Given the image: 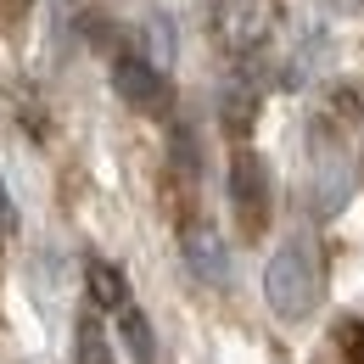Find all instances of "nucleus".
<instances>
[{
  "instance_id": "0eeeda50",
  "label": "nucleus",
  "mask_w": 364,
  "mask_h": 364,
  "mask_svg": "<svg viewBox=\"0 0 364 364\" xmlns=\"http://www.w3.org/2000/svg\"><path fill=\"white\" fill-rule=\"evenodd\" d=\"M140 62H151L157 73H168L174 62H180V28H174V17L168 11H151L146 23H140Z\"/></svg>"
},
{
  "instance_id": "4468645a",
  "label": "nucleus",
  "mask_w": 364,
  "mask_h": 364,
  "mask_svg": "<svg viewBox=\"0 0 364 364\" xmlns=\"http://www.w3.org/2000/svg\"><path fill=\"white\" fill-rule=\"evenodd\" d=\"M28 11H34V0H0V28H17Z\"/></svg>"
},
{
  "instance_id": "20e7f679",
  "label": "nucleus",
  "mask_w": 364,
  "mask_h": 364,
  "mask_svg": "<svg viewBox=\"0 0 364 364\" xmlns=\"http://www.w3.org/2000/svg\"><path fill=\"white\" fill-rule=\"evenodd\" d=\"M213 34L230 56H258L274 34V0H219L213 6Z\"/></svg>"
},
{
  "instance_id": "f03ea898",
  "label": "nucleus",
  "mask_w": 364,
  "mask_h": 364,
  "mask_svg": "<svg viewBox=\"0 0 364 364\" xmlns=\"http://www.w3.org/2000/svg\"><path fill=\"white\" fill-rule=\"evenodd\" d=\"M309 146H314V213L331 219V213L348 208V196H353V185H359V157H353L348 135L331 129V118H314Z\"/></svg>"
},
{
  "instance_id": "9b49d317",
  "label": "nucleus",
  "mask_w": 364,
  "mask_h": 364,
  "mask_svg": "<svg viewBox=\"0 0 364 364\" xmlns=\"http://www.w3.org/2000/svg\"><path fill=\"white\" fill-rule=\"evenodd\" d=\"M73 364H118L112 359V342H107V331H101L95 314L73 319Z\"/></svg>"
},
{
  "instance_id": "1a4fd4ad",
  "label": "nucleus",
  "mask_w": 364,
  "mask_h": 364,
  "mask_svg": "<svg viewBox=\"0 0 364 364\" xmlns=\"http://www.w3.org/2000/svg\"><path fill=\"white\" fill-rule=\"evenodd\" d=\"M219 124H225L230 140H247L252 135V124H258V90L252 85H225V95H219Z\"/></svg>"
},
{
  "instance_id": "ddd939ff",
  "label": "nucleus",
  "mask_w": 364,
  "mask_h": 364,
  "mask_svg": "<svg viewBox=\"0 0 364 364\" xmlns=\"http://www.w3.org/2000/svg\"><path fill=\"white\" fill-rule=\"evenodd\" d=\"M336 348L348 364H364V319H342L336 325Z\"/></svg>"
},
{
  "instance_id": "423d86ee",
  "label": "nucleus",
  "mask_w": 364,
  "mask_h": 364,
  "mask_svg": "<svg viewBox=\"0 0 364 364\" xmlns=\"http://www.w3.org/2000/svg\"><path fill=\"white\" fill-rule=\"evenodd\" d=\"M180 252H185V269L196 274L202 286H213V291H225L230 286V252L225 241H219V230L202 225V219H191L180 230Z\"/></svg>"
},
{
  "instance_id": "7ed1b4c3",
  "label": "nucleus",
  "mask_w": 364,
  "mask_h": 364,
  "mask_svg": "<svg viewBox=\"0 0 364 364\" xmlns=\"http://www.w3.org/2000/svg\"><path fill=\"white\" fill-rule=\"evenodd\" d=\"M269 202H274L269 163H264L252 146H241V151L230 157V208H235V219H241L247 235H264V225H269Z\"/></svg>"
},
{
  "instance_id": "f257e3e1",
  "label": "nucleus",
  "mask_w": 364,
  "mask_h": 364,
  "mask_svg": "<svg viewBox=\"0 0 364 364\" xmlns=\"http://www.w3.org/2000/svg\"><path fill=\"white\" fill-rule=\"evenodd\" d=\"M264 297H269L274 319H286V325H297V319H309L319 309L325 269H319V247L309 235L280 241V252H274L269 269H264Z\"/></svg>"
},
{
  "instance_id": "39448f33",
  "label": "nucleus",
  "mask_w": 364,
  "mask_h": 364,
  "mask_svg": "<svg viewBox=\"0 0 364 364\" xmlns=\"http://www.w3.org/2000/svg\"><path fill=\"white\" fill-rule=\"evenodd\" d=\"M112 95L124 101V107H135V112H163V101H168V90H163V73L151 68V62H140L135 50H112Z\"/></svg>"
},
{
  "instance_id": "f8f14e48",
  "label": "nucleus",
  "mask_w": 364,
  "mask_h": 364,
  "mask_svg": "<svg viewBox=\"0 0 364 364\" xmlns=\"http://www.w3.org/2000/svg\"><path fill=\"white\" fill-rule=\"evenodd\" d=\"M168 146H174V168H180L185 180H196V163H202V157H196V135H191L185 124H174V140H168Z\"/></svg>"
},
{
  "instance_id": "9d476101",
  "label": "nucleus",
  "mask_w": 364,
  "mask_h": 364,
  "mask_svg": "<svg viewBox=\"0 0 364 364\" xmlns=\"http://www.w3.org/2000/svg\"><path fill=\"white\" fill-rule=\"evenodd\" d=\"M118 342L129 348V359H135V364H157V336H151V319L140 314L135 303H124V309H118Z\"/></svg>"
},
{
  "instance_id": "2eb2a0df",
  "label": "nucleus",
  "mask_w": 364,
  "mask_h": 364,
  "mask_svg": "<svg viewBox=\"0 0 364 364\" xmlns=\"http://www.w3.org/2000/svg\"><path fill=\"white\" fill-rule=\"evenodd\" d=\"M0 230H17V208H11V191L0 180Z\"/></svg>"
},
{
  "instance_id": "6e6552de",
  "label": "nucleus",
  "mask_w": 364,
  "mask_h": 364,
  "mask_svg": "<svg viewBox=\"0 0 364 364\" xmlns=\"http://www.w3.org/2000/svg\"><path fill=\"white\" fill-rule=\"evenodd\" d=\"M85 291H90V303L95 309H124L129 303V274L118 269V264H107V258H90L85 264Z\"/></svg>"
}]
</instances>
